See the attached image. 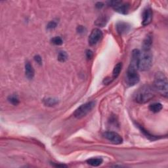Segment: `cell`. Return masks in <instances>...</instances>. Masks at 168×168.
<instances>
[{"instance_id": "obj_1", "label": "cell", "mask_w": 168, "mask_h": 168, "mask_svg": "<svg viewBox=\"0 0 168 168\" xmlns=\"http://www.w3.org/2000/svg\"><path fill=\"white\" fill-rule=\"evenodd\" d=\"M140 55V51L138 49H134L132 51V60L127 68L126 77V82L129 86H133L138 83L140 77L137 72L138 70V60Z\"/></svg>"}, {"instance_id": "obj_2", "label": "cell", "mask_w": 168, "mask_h": 168, "mask_svg": "<svg viewBox=\"0 0 168 168\" xmlns=\"http://www.w3.org/2000/svg\"><path fill=\"white\" fill-rule=\"evenodd\" d=\"M167 79L165 74L158 72L154 76V88L164 97H167Z\"/></svg>"}, {"instance_id": "obj_3", "label": "cell", "mask_w": 168, "mask_h": 168, "mask_svg": "<svg viewBox=\"0 0 168 168\" xmlns=\"http://www.w3.org/2000/svg\"><path fill=\"white\" fill-rule=\"evenodd\" d=\"M154 97V91L149 85L141 87L136 93L135 99L140 104H144L149 102Z\"/></svg>"}, {"instance_id": "obj_4", "label": "cell", "mask_w": 168, "mask_h": 168, "mask_svg": "<svg viewBox=\"0 0 168 168\" xmlns=\"http://www.w3.org/2000/svg\"><path fill=\"white\" fill-rule=\"evenodd\" d=\"M152 65V55L150 51L140 52L138 60V70L140 71H147L150 70Z\"/></svg>"}, {"instance_id": "obj_5", "label": "cell", "mask_w": 168, "mask_h": 168, "mask_svg": "<svg viewBox=\"0 0 168 168\" xmlns=\"http://www.w3.org/2000/svg\"><path fill=\"white\" fill-rule=\"evenodd\" d=\"M95 101H90L84 104L76 110V111L74 113V116L77 119H81L82 117H85L89 112L91 111V110L95 107Z\"/></svg>"}, {"instance_id": "obj_6", "label": "cell", "mask_w": 168, "mask_h": 168, "mask_svg": "<svg viewBox=\"0 0 168 168\" xmlns=\"http://www.w3.org/2000/svg\"><path fill=\"white\" fill-rule=\"evenodd\" d=\"M109 3L115 10V11L121 14L126 15L128 12L129 5L127 3H124L122 1H112Z\"/></svg>"}, {"instance_id": "obj_7", "label": "cell", "mask_w": 168, "mask_h": 168, "mask_svg": "<svg viewBox=\"0 0 168 168\" xmlns=\"http://www.w3.org/2000/svg\"><path fill=\"white\" fill-rule=\"evenodd\" d=\"M103 32H101V30L99 28H95L92 30V32H91V34L89 35L88 42L89 44L91 46L95 45H96L97 43L99 41H100V39L103 38Z\"/></svg>"}, {"instance_id": "obj_8", "label": "cell", "mask_w": 168, "mask_h": 168, "mask_svg": "<svg viewBox=\"0 0 168 168\" xmlns=\"http://www.w3.org/2000/svg\"><path fill=\"white\" fill-rule=\"evenodd\" d=\"M103 137L105 139L110 141L112 143L115 144H119L122 143L123 139L119 134L114 132H106L103 133Z\"/></svg>"}, {"instance_id": "obj_9", "label": "cell", "mask_w": 168, "mask_h": 168, "mask_svg": "<svg viewBox=\"0 0 168 168\" xmlns=\"http://www.w3.org/2000/svg\"><path fill=\"white\" fill-rule=\"evenodd\" d=\"M152 11L151 9L147 8L144 10L143 13V22L142 24L143 26L149 25L152 22Z\"/></svg>"}, {"instance_id": "obj_10", "label": "cell", "mask_w": 168, "mask_h": 168, "mask_svg": "<svg viewBox=\"0 0 168 168\" xmlns=\"http://www.w3.org/2000/svg\"><path fill=\"white\" fill-rule=\"evenodd\" d=\"M130 28H131V26L128 24V23L125 22L121 21L117 22L116 24L117 32H118L120 35L124 34V33L129 32Z\"/></svg>"}, {"instance_id": "obj_11", "label": "cell", "mask_w": 168, "mask_h": 168, "mask_svg": "<svg viewBox=\"0 0 168 168\" xmlns=\"http://www.w3.org/2000/svg\"><path fill=\"white\" fill-rule=\"evenodd\" d=\"M25 74L26 78L29 80L33 79L35 74L34 69H33L32 65L28 61H26L25 63Z\"/></svg>"}, {"instance_id": "obj_12", "label": "cell", "mask_w": 168, "mask_h": 168, "mask_svg": "<svg viewBox=\"0 0 168 168\" xmlns=\"http://www.w3.org/2000/svg\"><path fill=\"white\" fill-rule=\"evenodd\" d=\"M152 44V36L148 35L145 39H144L143 43V51H150L151 46Z\"/></svg>"}, {"instance_id": "obj_13", "label": "cell", "mask_w": 168, "mask_h": 168, "mask_svg": "<svg viewBox=\"0 0 168 168\" xmlns=\"http://www.w3.org/2000/svg\"><path fill=\"white\" fill-rule=\"evenodd\" d=\"M149 108L151 112H152L154 113H158L162 110L163 106L162 104L160 103H154L151 104Z\"/></svg>"}, {"instance_id": "obj_14", "label": "cell", "mask_w": 168, "mask_h": 168, "mask_svg": "<svg viewBox=\"0 0 168 168\" xmlns=\"http://www.w3.org/2000/svg\"><path fill=\"white\" fill-rule=\"evenodd\" d=\"M107 22H108V19H107L106 16L105 15H102L99 16V17L95 21V25L97 26H99V27H103L105 26Z\"/></svg>"}, {"instance_id": "obj_15", "label": "cell", "mask_w": 168, "mask_h": 168, "mask_svg": "<svg viewBox=\"0 0 168 168\" xmlns=\"http://www.w3.org/2000/svg\"><path fill=\"white\" fill-rule=\"evenodd\" d=\"M122 64L121 62L117 63V65L114 66L113 72H112V78L116 79L117 78L118 76L120 75L121 70H122Z\"/></svg>"}, {"instance_id": "obj_16", "label": "cell", "mask_w": 168, "mask_h": 168, "mask_svg": "<svg viewBox=\"0 0 168 168\" xmlns=\"http://www.w3.org/2000/svg\"><path fill=\"white\" fill-rule=\"evenodd\" d=\"M58 100L55 98H53V97H48V98L43 99V104L48 106H55L58 103Z\"/></svg>"}, {"instance_id": "obj_17", "label": "cell", "mask_w": 168, "mask_h": 168, "mask_svg": "<svg viewBox=\"0 0 168 168\" xmlns=\"http://www.w3.org/2000/svg\"><path fill=\"white\" fill-rule=\"evenodd\" d=\"M87 162L89 165L94 166V167H97L100 166V164L103 163V159L101 158H91L87 160Z\"/></svg>"}, {"instance_id": "obj_18", "label": "cell", "mask_w": 168, "mask_h": 168, "mask_svg": "<svg viewBox=\"0 0 168 168\" xmlns=\"http://www.w3.org/2000/svg\"><path fill=\"white\" fill-rule=\"evenodd\" d=\"M8 101L12 104L13 105H18L19 104V97H17V95H9L7 98Z\"/></svg>"}, {"instance_id": "obj_19", "label": "cell", "mask_w": 168, "mask_h": 168, "mask_svg": "<svg viewBox=\"0 0 168 168\" xmlns=\"http://www.w3.org/2000/svg\"><path fill=\"white\" fill-rule=\"evenodd\" d=\"M68 59V55L65 51H60L58 54V60L60 62H65Z\"/></svg>"}, {"instance_id": "obj_20", "label": "cell", "mask_w": 168, "mask_h": 168, "mask_svg": "<svg viewBox=\"0 0 168 168\" xmlns=\"http://www.w3.org/2000/svg\"><path fill=\"white\" fill-rule=\"evenodd\" d=\"M51 42L56 45H61L63 43V41L61 38L59 36H56L51 39Z\"/></svg>"}, {"instance_id": "obj_21", "label": "cell", "mask_w": 168, "mask_h": 168, "mask_svg": "<svg viewBox=\"0 0 168 168\" xmlns=\"http://www.w3.org/2000/svg\"><path fill=\"white\" fill-rule=\"evenodd\" d=\"M57 26V22H55V21H52L51 22H49L48 25H47V29L48 30H53Z\"/></svg>"}, {"instance_id": "obj_22", "label": "cell", "mask_w": 168, "mask_h": 168, "mask_svg": "<svg viewBox=\"0 0 168 168\" xmlns=\"http://www.w3.org/2000/svg\"><path fill=\"white\" fill-rule=\"evenodd\" d=\"M34 60L35 61L38 62L39 65H42V59L41 58V56L39 55H36L34 56Z\"/></svg>"}, {"instance_id": "obj_23", "label": "cell", "mask_w": 168, "mask_h": 168, "mask_svg": "<svg viewBox=\"0 0 168 168\" xmlns=\"http://www.w3.org/2000/svg\"><path fill=\"white\" fill-rule=\"evenodd\" d=\"M93 56V53L91 50H87L86 51V56L88 59H91Z\"/></svg>"}, {"instance_id": "obj_24", "label": "cell", "mask_w": 168, "mask_h": 168, "mask_svg": "<svg viewBox=\"0 0 168 168\" xmlns=\"http://www.w3.org/2000/svg\"><path fill=\"white\" fill-rule=\"evenodd\" d=\"M77 31H78V32L80 33H84L85 32V28L83 27L82 26H80L78 28H77Z\"/></svg>"}, {"instance_id": "obj_25", "label": "cell", "mask_w": 168, "mask_h": 168, "mask_svg": "<svg viewBox=\"0 0 168 168\" xmlns=\"http://www.w3.org/2000/svg\"><path fill=\"white\" fill-rule=\"evenodd\" d=\"M103 7V3H101V2H98L96 4V7L97 8H98V9H100V8H102Z\"/></svg>"}]
</instances>
